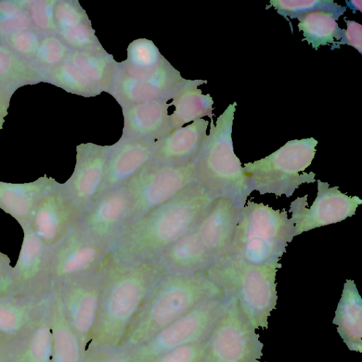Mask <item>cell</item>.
Returning <instances> with one entry per match:
<instances>
[{
  "mask_svg": "<svg viewBox=\"0 0 362 362\" xmlns=\"http://www.w3.org/2000/svg\"><path fill=\"white\" fill-rule=\"evenodd\" d=\"M54 21L57 35L89 21L90 19L77 0H59L56 1L54 7Z\"/></svg>",
  "mask_w": 362,
  "mask_h": 362,
  "instance_id": "74e56055",
  "label": "cell"
},
{
  "mask_svg": "<svg viewBox=\"0 0 362 362\" xmlns=\"http://www.w3.org/2000/svg\"><path fill=\"white\" fill-rule=\"evenodd\" d=\"M40 39L38 32L30 29L13 33L1 41L31 63L36 54Z\"/></svg>",
  "mask_w": 362,
  "mask_h": 362,
  "instance_id": "f35d334b",
  "label": "cell"
},
{
  "mask_svg": "<svg viewBox=\"0 0 362 362\" xmlns=\"http://www.w3.org/2000/svg\"><path fill=\"white\" fill-rule=\"evenodd\" d=\"M237 103L230 104L216 122L211 119L209 134L194 159L197 182L214 198L224 197L240 209L250 192L241 162L235 154L233 122Z\"/></svg>",
  "mask_w": 362,
  "mask_h": 362,
  "instance_id": "277c9868",
  "label": "cell"
},
{
  "mask_svg": "<svg viewBox=\"0 0 362 362\" xmlns=\"http://www.w3.org/2000/svg\"><path fill=\"white\" fill-rule=\"evenodd\" d=\"M122 108L158 100H173L174 96L150 83L136 80L117 67L107 92Z\"/></svg>",
  "mask_w": 362,
  "mask_h": 362,
  "instance_id": "f546056e",
  "label": "cell"
},
{
  "mask_svg": "<svg viewBox=\"0 0 362 362\" xmlns=\"http://www.w3.org/2000/svg\"><path fill=\"white\" fill-rule=\"evenodd\" d=\"M341 15L329 11H315L299 16L298 28L304 38L313 48L317 49L322 45L333 44L340 40L342 30L337 21Z\"/></svg>",
  "mask_w": 362,
  "mask_h": 362,
  "instance_id": "4dcf8cb0",
  "label": "cell"
},
{
  "mask_svg": "<svg viewBox=\"0 0 362 362\" xmlns=\"http://www.w3.org/2000/svg\"><path fill=\"white\" fill-rule=\"evenodd\" d=\"M29 1H0V40L18 31L30 30Z\"/></svg>",
  "mask_w": 362,
  "mask_h": 362,
  "instance_id": "e575fe53",
  "label": "cell"
},
{
  "mask_svg": "<svg viewBox=\"0 0 362 362\" xmlns=\"http://www.w3.org/2000/svg\"><path fill=\"white\" fill-rule=\"evenodd\" d=\"M56 182L47 175L25 183L0 181V209L11 216L21 228L30 225L40 199Z\"/></svg>",
  "mask_w": 362,
  "mask_h": 362,
  "instance_id": "603a6c76",
  "label": "cell"
},
{
  "mask_svg": "<svg viewBox=\"0 0 362 362\" xmlns=\"http://www.w3.org/2000/svg\"><path fill=\"white\" fill-rule=\"evenodd\" d=\"M66 60L76 66L102 92L109 91L118 62L104 48L71 50Z\"/></svg>",
  "mask_w": 362,
  "mask_h": 362,
  "instance_id": "f1b7e54d",
  "label": "cell"
},
{
  "mask_svg": "<svg viewBox=\"0 0 362 362\" xmlns=\"http://www.w3.org/2000/svg\"><path fill=\"white\" fill-rule=\"evenodd\" d=\"M347 28L342 30V35L340 41H336L331 47L332 49L339 48L340 45H349L356 48L359 53H361L362 46V26L354 21L346 20Z\"/></svg>",
  "mask_w": 362,
  "mask_h": 362,
  "instance_id": "7bdbcfd3",
  "label": "cell"
},
{
  "mask_svg": "<svg viewBox=\"0 0 362 362\" xmlns=\"http://www.w3.org/2000/svg\"><path fill=\"white\" fill-rule=\"evenodd\" d=\"M82 214L64 183L57 182L40 199L30 226L44 243L53 248L77 226Z\"/></svg>",
  "mask_w": 362,
  "mask_h": 362,
  "instance_id": "9a60e30c",
  "label": "cell"
},
{
  "mask_svg": "<svg viewBox=\"0 0 362 362\" xmlns=\"http://www.w3.org/2000/svg\"><path fill=\"white\" fill-rule=\"evenodd\" d=\"M40 79L68 93L85 98L96 97L102 93L97 85L66 59L41 74Z\"/></svg>",
  "mask_w": 362,
  "mask_h": 362,
  "instance_id": "1f68e13d",
  "label": "cell"
},
{
  "mask_svg": "<svg viewBox=\"0 0 362 362\" xmlns=\"http://www.w3.org/2000/svg\"><path fill=\"white\" fill-rule=\"evenodd\" d=\"M207 83L202 79L190 80L180 92L169 103L174 105L175 110L170 115V132L207 116L211 119L214 115V100L210 94L204 95L198 86Z\"/></svg>",
  "mask_w": 362,
  "mask_h": 362,
  "instance_id": "4316f807",
  "label": "cell"
},
{
  "mask_svg": "<svg viewBox=\"0 0 362 362\" xmlns=\"http://www.w3.org/2000/svg\"><path fill=\"white\" fill-rule=\"evenodd\" d=\"M270 6L284 18H297L299 16L315 11H329L343 15L346 6H342L332 0H271Z\"/></svg>",
  "mask_w": 362,
  "mask_h": 362,
  "instance_id": "8d00e7d4",
  "label": "cell"
},
{
  "mask_svg": "<svg viewBox=\"0 0 362 362\" xmlns=\"http://www.w3.org/2000/svg\"><path fill=\"white\" fill-rule=\"evenodd\" d=\"M10 262L8 255L0 252V296H4L6 291L13 267Z\"/></svg>",
  "mask_w": 362,
  "mask_h": 362,
  "instance_id": "ee69618b",
  "label": "cell"
},
{
  "mask_svg": "<svg viewBox=\"0 0 362 362\" xmlns=\"http://www.w3.org/2000/svg\"><path fill=\"white\" fill-rule=\"evenodd\" d=\"M22 229L21 247L17 262L12 267L5 295L46 296L53 290L52 248L36 235L30 225Z\"/></svg>",
  "mask_w": 362,
  "mask_h": 362,
  "instance_id": "8fae6325",
  "label": "cell"
},
{
  "mask_svg": "<svg viewBox=\"0 0 362 362\" xmlns=\"http://www.w3.org/2000/svg\"><path fill=\"white\" fill-rule=\"evenodd\" d=\"M104 264L93 272L66 281L53 288L84 352L99 313Z\"/></svg>",
  "mask_w": 362,
  "mask_h": 362,
  "instance_id": "7c38bea8",
  "label": "cell"
},
{
  "mask_svg": "<svg viewBox=\"0 0 362 362\" xmlns=\"http://www.w3.org/2000/svg\"><path fill=\"white\" fill-rule=\"evenodd\" d=\"M354 4H352L351 3V1H346V4H347V6L350 7L351 8L354 9V11L355 10H359L360 11H361V4L358 5V4H359L360 2H361V1H353Z\"/></svg>",
  "mask_w": 362,
  "mask_h": 362,
  "instance_id": "7dc6e473",
  "label": "cell"
},
{
  "mask_svg": "<svg viewBox=\"0 0 362 362\" xmlns=\"http://www.w3.org/2000/svg\"><path fill=\"white\" fill-rule=\"evenodd\" d=\"M158 140L123 141L111 145L100 195L125 185L153 160Z\"/></svg>",
  "mask_w": 362,
  "mask_h": 362,
  "instance_id": "d6986e66",
  "label": "cell"
},
{
  "mask_svg": "<svg viewBox=\"0 0 362 362\" xmlns=\"http://www.w3.org/2000/svg\"><path fill=\"white\" fill-rule=\"evenodd\" d=\"M223 293V289L204 272L169 274L144 301L121 344L136 347L198 304Z\"/></svg>",
  "mask_w": 362,
  "mask_h": 362,
  "instance_id": "3957f363",
  "label": "cell"
},
{
  "mask_svg": "<svg viewBox=\"0 0 362 362\" xmlns=\"http://www.w3.org/2000/svg\"><path fill=\"white\" fill-rule=\"evenodd\" d=\"M52 293L43 297L0 296V336L11 344L24 337L49 303Z\"/></svg>",
  "mask_w": 362,
  "mask_h": 362,
  "instance_id": "ffe728a7",
  "label": "cell"
},
{
  "mask_svg": "<svg viewBox=\"0 0 362 362\" xmlns=\"http://www.w3.org/2000/svg\"><path fill=\"white\" fill-rule=\"evenodd\" d=\"M13 93L0 83V130L2 129L5 117L8 115L10 100Z\"/></svg>",
  "mask_w": 362,
  "mask_h": 362,
  "instance_id": "f6af8a7d",
  "label": "cell"
},
{
  "mask_svg": "<svg viewBox=\"0 0 362 362\" xmlns=\"http://www.w3.org/2000/svg\"><path fill=\"white\" fill-rule=\"evenodd\" d=\"M132 347L117 346H98L87 347L81 362H130Z\"/></svg>",
  "mask_w": 362,
  "mask_h": 362,
  "instance_id": "ab89813d",
  "label": "cell"
},
{
  "mask_svg": "<svg viewBox=\"0 0 362 362\" xmlns=\"http://www.w3.org/2000/svg\"><path fill=\"white\" fill-rule=\"evenodd\" d=\"M11 344L0 336V362H4L10 351Z\"/></svg>",
  "mask_w": 362,
  "mask_h": 362,
  "instance_id": "bcb514c9",
  "label": "cell"
},
{
  "mask_svg": "<svg viewBox=\"0 0 362 362\" xmlns=\"http://www.w3.org/2000/svg\"><path fill=\"white\" fill-rule=\"evenodd\" d=\"M132 198L126 185L107 191L82 214L79 226L92 238L112 249L129 225Z\"/></svg>",
  "mask_w": 362,
  "mask_h": 362,
  "instance_id": "2e32d148",
  "label": "cell"
},
{
  "mask_svg": "<svg viewBox=\"0 0 362 362\" xmlns=\"http://www.w3.org/2000/svg\"><path fill=\"white\" fill-rule=\"evenodd\" d=\"M41 81L40 74L0 40V83L13 92L25 85Z\"/></svg>",
  "mask_w": 362,
  "mask_h": 362,
  "instance_id": "d6a6232c",
  "label": "cell"
},
{
  "mask_svg": "<svg viewBox=\"0 0 362 362\" xmlns=\"http://www.w3.org/2000/svg\"><path fill=\"white\" fill-rule=\"evenodd\" d=\"M227 300L224 293L198 304L152 338L132 348L130 362H146L179 346L206 341Z\"/></svg>",
  "mask_w": 362,
  "mask_h": 362,
  "instance_id": "ba28073f",
  "label": "cell"
},
{
  "mask_svg": "<svg viewBox=\"0 0 362 362\" xmlns=\"http://www.w3.org/2000/svg\"><path fill=\"white\" fill-rule=\"evenodd\" d=\"M51 362H81L84 351L66 317L61 300L52 290L51 300Z\"/></svg>",
  "mask_w": 362,
  "mask_h": 362,
  "instance_id": "83f0119b",
  "label": "cell"
},
{
  "mask_svg": "<svg viewBox=\"0 0 362 362\" xmlns=\"http://www.w3.org/2000/svg\"><path fill=\"white\" fill-rule=\"evenodd\" d=\"M110 148L90 142L76 146L75 167L64 185L83 212L100 194Z\"/></svg>",
  "mask_w": 362,
  "mask_h": 362,
  "instance_id": "e0dca14e",
  "label": "cell"
},
{
  "mask_svg": "<svg viewBox=\"0 0 362 362\" xmlns=\"http://www.w3.org/2000/svg\"><path fill=\"white\" fill-rule=\"evenodd\" d=\"M261 362V361H260Z\"/></svg>",
  "mask_w": 362,
  "mask_h": 362,
  "instance_id": "c3c4849f",
  "label": "cell"
},
{
  "mask_svg": "<svg viewBox=\"0 0 362 362\" xmlns=\"http://www.w3.org/2000/svg\"><path fill=\"white\" fill-rule=\"evenodd\" d=\"M317 197L308 207V195L298 197L290 204V218L294 236L316 228L340 222L355 214L362 200L357 196L342 193L338 187L317 180Z\"/></svg>",
  "mask_w": 362,
  "mask_h": 362,
  "instance_id": "5bb4252c",
  "label": "cell"
},
{
  "mask_svg": "<svg viewBox=\"0 0 362 362\" xmlns=\"http://www.w3.org/2000/svg\"><path fill=\"white\" fill-rule=\"evenodd\" d=\"M56 1L53 0L29 1L30 15L36 30L56 35L57 29L54 21V7Z\"/></svg>",
  "mask_w": 362,
  "mask_h": 362,
  "instance_id": "60d3db41",
  "label": "cell"
},
{
  "mask_svg": "<svg viewBox=\"0 0 362 362\" xmlns=\"http://www.w3.org/2000/svg\"><path fill=\"white\" fill-rule=\"evenodd\" d=\"M169 274L204 272L215 262L202 243L196 227L157 257Z\"/></svg>",
  "mask_w": 362,
  "mask_h": 362,
  "instance_id": "cb8c5ba5",
  "label": "cell"
},
{
  "mask_svg": "<svg viewBox=\"0 0 362 362\" xmlns=\"http://www.w3.org/2000/svg\"><path fill=\"white\" fill-rule=\"evenodd\" d=\"M158 100L122 108L124 127L123 141L159 140L169 132V103Z\"/></svg>",
  "mask_w": 362,
  "mask_h": 362,
  "instance_id": "44dd1931",
  "label": "cell"
},
{
  "mask_svg": "<svg viewBox=\"0 0 362 362\" xmlns=\"http://www.w3.org/2000/svg\"><path fill=\"white\" fill-rule=\"evenodd\" d=\"M317 144L313 137L291 140L265 158L244 163L250 193L256 190L261 195L289 197L301 185L315 182V174L304 171L315 157Z\"/></svg>",
  "mask_w": 362,
  "mask_h": 362,
  "instance_id": "52a82bcc",
  "label": "cell"
},
{
  "mask_svg": "<svg viewBox=\"0 0 362 362\" xmlns=\"http://www.w3.org/2000/svg\"><path fill=\"white\" fill-rule=\"evenodd\" d=\"M51 300L29 332L11 345L4 362H51Z\"/></svg>",
  "mask_w": 362,
  "mask_h": 362,
  "instance_id": "d4e9b609",
  "label": "cell"
},
{
  "mask_svg": "<svg viewBox=\"0 0 362 362\" xmlns=\"http://www.w3.org/2000/svg\"><path fill=\"white\" fill-rule=\"evenodd\" d=\"M206 341L172 349L146 362H202Z\"/></svg>",
  "mask_w": 362,
  "mask_h": 362,
  "instance_id": "b9f144b4",
  "label": "cell"
},
{
  "mask_svg": "<svg viewBox=\"0 0 362 362\" xmlns=\"http://www.w3.org/2000/svg\"><path fill=\"white\" fill-rule=\"evenodd\" d=\"M279 262L251 265L229 256L216 260L204 274L236 301L242 315L256 329H267L277 302L276 275Z\"/></svg>",
  "mask_w": 362,
  "mask_h": 362,
  "instance_id": "8992f818",
  "label": "cell"
},
{
  "mask_svg": "<svg viewBox=\"0 0 362 362\" xmlns=\"http://www.w3.org/2000/svg\"><path fill=\"white\" fill-rule=\"evenodd\" d=\"M127 51V59L118 62L119 68L124 72L151 71L168 62L153 42L146 38L133 40L128 45Z\"/></svg>",
  "mask_w": 362,
  "mask_h": 362,
  "instance_id": "836d02e7",
  "label": "cell"
},
{
  "mask_svg": "<svg viewBox=\"0 0 362 362\" xmlns=\"http://www.w3.org/2000/svg\"><path fill=\"white\" fill-rule=\"evenodd\" d=\"M226 308L206 340L202 362H260L263 344L259 334L228 295Z\"/></svg>",
  "mask_w": 362,
  "mask_h": 362,
  "instance_id": "30bf717a",
  "label": "cell"
},
{
  "mask_svg": "<svg viewBox=\"0 0 362 362\" xmlns=\"http://www.w3.org/2000/svg\"><path fill=\"white\" fill-rule=\"evenodd\" d=\"M158 258L122 262L107 257L99 313L87 347L121 344L148 296L167 275Z\"/></svg>",
  "mask_w": 362,
  "mask_h": 362,
  "instance_id": "6da1fadb",
  "label": "cell"
},
{
  "mask_svg": "<svg viewBox=\"0 0 362 362\" xmlns=\"http://www.w3.org/2000/svg\"><path fill=\"white\" fill-rule=\"evenodd\" d=\"M71 50L57 35L47 34L41 37L31 64L40 75L65 61Z\"/></svg>",
  "mask_w": 362,
  "mask_h": 362,
  "instance_id": "d590c367",
  "label": "cell"
},
{
  "mask_svg": "<svg viewBox=\"0 0 362 362\" xmlns=\"http://www.w3.org/2000/svg\"><path fill=\"white\" fill-rule=\"evenodd\" d=\"M215 198L195 182L127 226L110 252L117 261L157 258L195 228Z\"/></svg>",
  "mask_w": 362,
  "mask_h": 362,
  "instance_id": "7a4b0ae2",
  "label": "cell"
},
{
  "mask_svg": "<svg viewBox=\"0 0 362 362\" xmlns=\"http://www.w3.org/2000/svg\"><path fill=\"white\" fill-rule=\"evenodd\" d=\"M294 237L285 209L247 201L240 209L228 254L244 263L264 266L277 263Z\"/></svg>",
  "mask_w": 362,
  "mask_h": 362,
  "instance_id": "5b68a950",
  "label": "cell"
},
{
  "mask_svg": "<svg viewBox=\"0 0 362 362\" xmlns=\"http://www.w3.org/2000/svg\"><path fill=\"white\" fill-rule=\"evenodd\" d=\"M333 324L349 350L362 351V302L353 280L344 284Z\"/></svg>",
  "mask_w": 362,
  "mask_h": 362,
  "instance_id": "484cf974",
  "label": "cell"
},
{
  "mask_svg": "<svg viewBox=\"0 0 362 362\" xmlns=\"http://www.w3.org/2000/svg\"><path fill=\"white\" fill-rule=\"evenodd\" d=\"M240 210L228 199L215 198L196 226L202 243L215 262L229 252Z\"/></svg>",
  "mask_w": 362,
  "mask_h": 362,
  "instance_id": "ac0fdd59",
  "label": "cell"
},
{
  "mask_svg": "<svg viewBox=\"0 0 362 362\" xmlns=\"http://www.w3.org/2000/svg\"><path fill=\"white\" fill-rule=\"evenodd\" d=\"M110 250L77 226L52 248L53 288L66 281L98 269L107 260Z\"/></svg>",
  "mask_w": 362,
  "mask_h": 362,
  "instance_id": "4fadbf2b",
  "label": "cell"
},
{
  "mask_svg": "<svg viewBox=\"0 0 362 362\" xmlns=\"http://www.w3.org/2000/svg\"><path fill=\"white\" fill-rule=\"evenodd\" d=\"M209 122L203 118L175 129L157 141L153 162L181 164L194 160L206 136Z\"/></svg>",
  "mask_w": 362,
  "mask_h": 362,
  "instance_id": "7402d4cb",
  "label": "cell"
},
{
  "mask_svg": "<svg viewBox=\"0 0 362 362\" xmlns=\"http://www.w3.org/2000/svg\"><path fill=\"white\" fill-rule=\"evenodd\" d=\"M195 182L194 160L181 164L148 163L125 184L132 198L129 225Z\"/></svg>",
  "mask_w": 362,
  "mask_h": 362,
  "instance_id": "9c48e42d",
  "label": "cell"
}]
</instances>
